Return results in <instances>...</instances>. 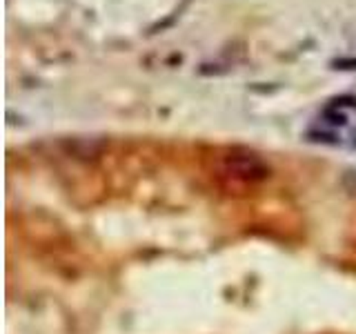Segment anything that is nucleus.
Returning <instances> with one entry per match:
<instances>
[{
	"mask_svg": "<svg viewBox=\"0 0 356 334\" xmlns=\"http://www.w3.org/2000/svg\"><path fill=\"white\" fill-rule=\"evenodd\" d=\"M334 70H356V58H337L332 61Z\"/></svg>",
	"mask_w": 356,
	"mask_h": 334,
	"instance_id": "2",
	"label": "nucleus"
},
{
	"mask_svg": "<svg viewBox=\"0 0 356 334\" xmlns=\"http://www.w3.org/2000/svg\"><path fill=\"white\" fill-rule=\"evenodd\" d=\"M225 172L238 181L256 183L270 176V167H267L259 156L250 152H234L225 159Z\"/></svg>",
	"mask_w": 356,
	"mask_h": 334,
	"instance_id": "1",
	"label": "nucleus"
},
{
	"mask_svg": "<svg viewBox=\"0 0 356 334\" xmlns=\"http://www.w3.org/2000/svg\"><path fill=\"white\" fill-rule=\"evenodd\" d=\"M325 118H330L332 125H345V122H348V118H345L343 114H337V111H327Z\"/></svg>",
	"mask_w": 356,
	"mask_h": 334,
	"instance_id": "3",
	"label": "nucleus"
}]
</instances>
